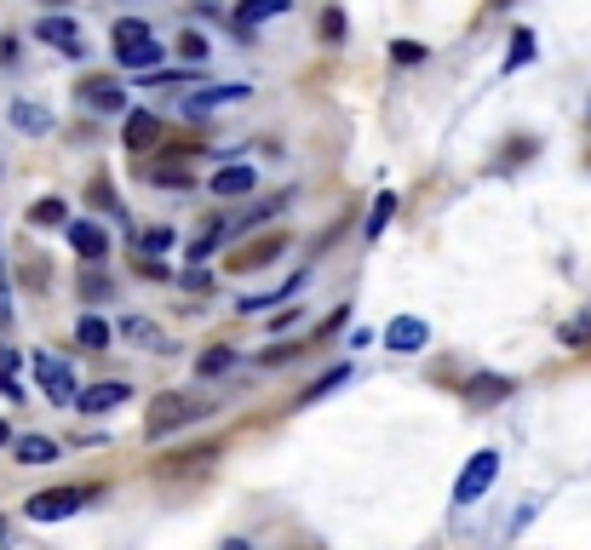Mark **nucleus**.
Here are the masks:
<instances>
[{
	"label": "nucleus",
	"instance_id": "bb28decb",
	"mask_svg": "<svg viewBox=\"0 0 591 550\" xmlns=\"http://www.w3.org/2000/svg\"><path fill=\"white\" fill-rule=\"evenodd\" d=\"M0 333H12V276H7V258H0Z\"/></svg>",
	"mask_w": 591,
	"mask_h": 550
},
{
	"label": "nucleus",
	"instance_id": "6e6552de",
	"mask_svg": "<svg viewBox=\"0 0 591 550\" xmlns=\"http://www.w3.org/2000/svg\"><path fill=\"white\" fill-rule=\"evenodd\" d=\"M64 235H70V247L87 258V264H104V258H110V235L98 230L92 218H70V223H64Z\"/></svg>",
	"mask_w": 591,
	"mask_h": 550
},
{
	"label": "nucleus",
	"instance_id": "dca6fc26",
	"mask_svg": "<svg viewBox=\"0 0 591 550\" xmlns=\"http://www.w3.org/2000/svg\"><path fill=\"white\" fill-rule=\"evenodd\" d=\"M12 453H17V464H52L58 459V442L52 436H17Z\"/></svg>",
	"mask_w": 591,
	"mask_h": 550
},
{
	"label": "nucleus",
	"instance_id": "c85d7f7f",
	"mask_svg": "<svg viewBox=\"0 0 591 550\" xmlns=\"http://www.w3.org/2000/svg\"><path fill=\"white\" fill-rule=\"evenodd\" d=\"M322 40H328V47H339V40H344V12L339 7L322 12Z\"/></svg>",
	"mask_w": 591,
	"mask_h": 550
},
{
	"label": "nucleus",
	"instance_id": "6ab92c4d",
	"mask_svg": "<svg viewBox=\"0 0 591 550\" xmlns=\"http://www.w3.org/2000/svg\"><path fill=\"white\" fill-rule=\"evenodd\" d=\"M230 367H236V350H230V344H213V350H201L196 373H201V379H224Z\"/></svg>",
	"mask_w": 591,
	"mask_h": 550
},
{
	"label": "nucleus",
	"instance_id": "2eb2a0df",
	"mask_svg": "<svg viewBox=\"0 0 591 550\" xmlns=\"http://www.w3.org/2000/svg\"><path fill=\"white\" fill-rule=\"evenodd\" d=\"M288 7H293V0H241V7H236V29H259L264 17H281Z\"/></svg>",
	"mask_w": 591,
	"mask_h": 550
},
{
	"label": "nucleus",
	"instance_id": "f03ea898",
	"mask_svg": "<svg viewBox=\"0 0 591 550\" xmlns=\"http://www.w3.org/2000/svg\"><path fill=\"white\" fill-rule=\"evenodd\" d=\"M92 494H98V487H47V494L24 499V516H29V522H64V516H75Z\"/></svg>",
	"mask_w": 591,
	"mask_h": 550
},
{
	"label": "nucleus",
	"instance_id": "2f4dec72",
	"mask_svg": "<svg viewBox=\"0 0 591 550\" xmlns=\"http://www.w3.org/2000/svg\"><path fill=\"white\" fill-rule=\"evenodd\" d=\"M155 190H190V178L178 167H167V172H155Z\"/></svg>",
	"mask_w": 591,
	"mask_h": 550
},
{
	"label": "nucleus",
	"instance_id": "4c0bfd02",
	"mask_svg": "<svg viewBox=\"0 0 591 550\" xmlns=\"http://www.w3.org/2000/svg\"><path fill=\"white\" fill-rule=\"evenodd\" d=\"M586 120H591V110H586Z\"/></svg>",
	"mask_w": 591,
	"mask_h": 550
},
{
	"label": "nucleus",
	"instance_id": "1a4fd4ad",
	"mask_svg": "<svg viewBox=\"0 0 591 550\" xmlns=\"http://www.w3.org/2000/svg\"><path fill=\"white\" fill-rule=\"evenodd\" d=\"M121 401H133V384H127V379L87 384V391L75 396V407H80V413H110V407H121Z\"/></svg>",
	"mask_w": 591,
	"mask_h": 550
},
{
	"label": "nucleus",
	"instance_id": "72a5a7b5",
	"mask_svg": "<svg viewBox=\"0 0 591 550\" xmlns=\"http://www.w3.org/2000/svg\"><path fill=\"white\" fill-rule=\"evenodd\" d=\"M0 64H17V35H0Z\"/></svg>",
	"mask_w": 591,
	"mask_h": 550
},
{
	"label": "nucleus",
	"instance_id": "c756f323",
	"mask_svg": "<svg viewBox=\"0 0 591 550\" xmlns=\"http://www.w3.org/2000/svg\"><path fill=\"white\" fill-rule=\"evenodd\" d=\"M224 235H230V223H208V235H201V241H196V247H190V258H208V253L218 247V241H224Z\"/></svg>",
	"mask_w": 591,
	"mask_h": 550
},
{
	"label": "nucleus",
	"instance_id": "20e7f679",
	"mask_svg": "<svg viewBox=\"0 0 591 550\" xmlns=\"http://www.w3.org/2000/svg\"><path fill=\"white\" fill-rule=\"evenodd\" d=\"M190 419H201V407L190 401V396H178V391H167V396H155L150 401V442H161L167 431H178V424H190Z\"/></svg>",
	"mask_w": 591,
	"mask_h": 550
},
{
	"label": "nucleus",
	"instance_id": "f704fd0d",
	"mask_svg": "<svg viewBox=\"0 0 591 550\" xmlns=\"http://www.w3.org/2000/svg\"><path fill=\"white\" fill-rule=\"evenodd\" d=\"M87 298H110V281L104 276H87Z\"/></svg>",
	"mask_w": 591,
	"mask_h": 550
},
{
	"label": "nucleus",
	"instance_id": "f257e3e1",
	"mask_svg": "<svg viewBox=\"0 0 591 550\" xmlns=\"http://www.w3.org/2000/svg\"><path fill=\"white\" fill-rule=\"evenodd\" d=\"M29 367H35V379H40V391H47V401L70 407V401L80 396V384H75V367H70L64 356H52V350H35V356H29Z\"/></svg>",
	"mask_w": 591,
	"mask_h": 550
},
{
	"label": "nucleus",
	"instance_id": "c9c22d12",
	"mask_svg": "<svg viewBox=\"0 0 591 550\" xmlns=\"http://www.w3.org/2000/svg\"><path fill=\"white\" fill-rule=\"evenodd\" d=\"M7 442H12V424H7V419H0V447H7Z\"/></svg>",
	"mask_w": 591,
	"mask_h": 550
},
{
	"label": "nucleus",
	"instance_id": "f8f14e48",
	"mask_svg": "<svg viewBox=\"0 0 591 550\" xmlns=\"http://www.w3.org/2000/svg\"><path fill=\"white\" fill-rule=\"evenodd\" d=\"M253 183H259V172H253V167H218L208 190H213V195H224V201H241V195H253Z\"/></svg>",
	"mask_w": 591,
	"mask_h": 550
},
{
	"label": "nucleus",
	"instance_id": "a878e982",
	"mask_svg": "<svg viewBox=\"0 0 591 550\" xmlns=\"http://www.w3.org/2000/svg\"><path fill=\"white\" fill-rule=\"evenodd\" d=\"M512 391V379H471V401H500Z\"/></svg>",
	"mask_w": 591,
	"mask_h": 550
},
{
	"label": "nucleus",
	"instance_id": "7ed1b4c3",
	"mask_svg": "<svg viewBox=\"0 0 591 550\" xmlns=\"http://www.w3.org/2000/svg\"><path fill=\"white\" fill-rule=\"evenodd\" d=\"M494 476H500V453H494V447L471 453V459H465V471H460V482H454V504H477L488 487H494Z\"/></svg>",
	"mask_w": 591,
	"mask_h": 550
},
{
	"label": "nucleus",
	"instance_id": "393cba45",
	"mask_svg": "<svg viewBox=\"0 0 591 550\" xmlns=\"http://www.w3.org/2000/svg\"><path fill=\"white\" fill-rule=\"evenodd\" d=\"M528 57H535V29H517L512 35V52H505V69H523Z\"/></svg>",
	"mask_w": 591,
	"mask_h": 550
},
{
	"label": "nucleus",
	"instance_id": "473e14b6",
	"mask_svg": "<svg viewBox=\"0 0 591 550\" xmlns=\"http://www.w3.org/2000/svg\"><path fill=\"white\" fill-rule=\"evenodd\" d=\"M17 367H24V356H17V350H7V344H0V379H17Z\"/></svg>",
	"mask_w": 591,
	"mask_h": 550
},
{
	"label": "nucleus",
	"instance_id": "4be33fe9",
	"mask_svg": "<svg viewBox=\"0 0 591 550\" xmlns=\"http://www.w3.org/2000/svg\"><path fill=\"white\" fill-rule=\"evenodd\" d=\"M144 40H155L144 17H121V24H115V52H127V47H144Z\"/></svg>",
	"mask_w": 591,
	"mask_h": 550
},
{
	"label": "nucleus",
	"instance_id": "cd10ccee",
	"mask_svg": "<svg viewBox=\"0 0 591 550\" xmlns=\"http://www.w3.org/2000/svg\"><path fill=\"white\" fill-rule=\"evenodd\" d=\"M178 52H185L190 64H201V57H208L213 47H208V35H196V29H185V35H178Z\"/></svg>",
	"mask_w": 591,
	"mask_h": 550
},
{
	"label": "nucleus",
	"instance_id": "5701e85b",
	"mask_svg": "<svg viewBox=\"0 0 591 550\" xmlns=\"http://www.w3.org/2000/svg\"><path fill=\"white\" fill-rule=\"evenodd\" d=\"M351 373H356L351 361H339V367H328V373H322V379L311 384V391H304V407H311V401H322V396H328V391H339V384L351 379Z\"/></svg>",
	"mask_w": 591,
	"mask_h": 550
},
{
	"label": "nucleus",
	"instance_id": "9d476101",
	"mask_svg": "<svg viewBox=\"0 0 591 550\" xmlns=\"http://www.w3.org/2000/svg\"><path fill=\"white\" fill-rule=\"evenodd\" d=\"M385 344H391L397 356H419L425 344H431V328H425L419 316H397L391 328H385Z\"/></svg>",
	"mask_w": 591,
	"mask_h": 550
},
{
	"label": "nucleus",
	"instance_id": "f3484780",
	"mask_svg": "<svg viewBox=\"0 0 591 550\" xmlns=\"http://www.w3.org/2000/svg\"><path fill=\"white\" fill-rule=\"evenodd\" d=\"M173 247H178V230H173V223H150V230L138 235V253H144V258H161V253H173Z\"/></svg>",
	"mask_w": 591,
	"mask_h": 550
},
{
	"label": "nucleus",
	"instance_id": "0eeeda50",
	"mask_svg": "<svg viewBox=\"0 0 591 550\" xmlns=\"http://www.w3.org/2000/svg\"><path fill=\"white\" fill-rule=\"evenodd\" d=\"M241 98H253L248 80H218V87H201L196 98H185V115H213L224 104H241Z\"/></svg>",
	"mask_w": 591,
	"mask_h": 550
},
{
	"label": "nucleus",
	"instance_id": "4468645a",
	"mask_svg": "<svg viewBox=\"0 0 591 550\" xmlns=\"http://www.w3.org/2000/svg\"><path fill=\"white\" fill-rule=\"evenodd\" d=\"M110 338H115V333H110V321H104V316H92V310H87V316L75 321V344H80V350H92V356H98V350H110Z\"/></svg>",
	"mask_w": 591,
	"mask_h": 550
},
{
	"label": "nucleus",
	"instance_id": "aec40b11",
	"mask_svg": "<svg viewBox=\"0 0 591 550\" xmlns=\"http://www.w3.org/2000/svg\"><path fill=\"white\" fill-rule=\"evenodd\" d=\"M161 52H167V47H155V40H144V47H127V52H115V64H121V69H144V75H150V69L161 64Z\"/></svg>",
	"mask_w": 591,
	"mask_h": 550
},
{
	"label": "nucleus",
	"instance_id": "e433bc0d",
	"mask_svg": "<svg viewBox=\"0 0 591 550\" xmlns=\"http://www.w3.org/2000/svg\"><path fill=\"white\" fill-rule=\"evenodd\" d=\"M224 550H253V545H248V539H230V545H224Z\"/></svg>",
	"mask_w": 591,
	"mask_h": 550
},
{
	"label": "nucleus",
	"instance_id": "9b49d317",
	"mask_svg": "<svg viewBox=\"0 0 591 550\" xmlns=\"http://www.w3.org/2000/svg\"><path fill=\"white\" fill-rule=\"evenodd\" d=\"M161 138V115H150V110H127V127H121V144L127 150H150Z\"/></svg>",
	"mask_w": 591,
	"mask_h": 550
},
{
	"label": "nucleus",
	"instance_id": "7c9ffc66",
	"mask_svg": "<svg viewBox=\"0 0 591 550\" xmlns=\"http://www.w3.org/2000/svg\"><path fill=\"white\" fill-rule=\"evenodd\" d=\"M391 57H397V64H419V57H425V47H419V40H397V47H391Z\"/></svg>",
	"mask_w": 591,
	"mask_h": 550
},
{
	"label": "nucleus",
	"instance_id": "39448f33",
	"mask_svg": "<svg viewBox=\"0 0 591 550\" xmlns=\"http://www.w3.org/2000/svg\"><path fill=\"white\" fill-rule=\"evenodd\" d=\"M80 104L98 110V115H127V87H121L115 75H92V80H80Z\"/></svg>",
	"mask_w": 591,
	"mask_h": 550
},
{
	"label": "nucleus",
	"instance_id": "b1692460",
	"mask_svg": "<svg viewBox=\"0 0 591 550\" xmlns=\"http://www.w3.org/2000/svg\"><path fill=\"white\" fill-rule=\"evenodd\" d=\"M29 223H47V230H52V223H70V207L58 195H47V201H35V207H29Z\"/></svg>",
	"mask_w": 591,
	"mask_h": 550
},
{
	"label": "nucleus",
	"instance_id": "a211bd4d",
	"mask_svg": "<svg viewBox=\"0 0 591 550\" xmlns=\"http://www.w3.org/2000/svg\"><path fill=\"white\" fill-rule=\"evenodd\" d=\"M397 218V190H379L374 195V207H368V230H362V235H368V241H379L385 235V223H391Z\"/></svg>",
	"mask_w": 591,
	"mask_h": 550
},
{
	"label": "nucleus",
	"instance_id": "412c9836",
	"mask_svg": "<svg viewBox=\"0 0 591 550\" xmlns=\"http://www.w3.org/2000/svg\"><path fill=\"white\" fill-rule=\"evenodd\" d=\"M121 333H127L133 344H144V350H167V338L150 328V316H127V321H121Z\"/></svg>",
	"mask_w": 591,
	"mask_h": 550
},
{
	"label": "nucleus",
	"instance_id": "ddd939ff",
	"mask_svg": "<svg viewBox=\"0 0 591 550\" xmlns=\"http://www.w3.org/2000/svg\"><path fill=\"white\" fill-rule=\"evenodd\" d=\"M7 120H12L17 132H29V138H47V132H52V110L29 104V98H17V104L7 110Z\"/></svg>",
	"mask_w": 591,
	"mask_h": 550
},
{
	"label": "nucleus",
	"instance_id": "423d86ee",
	"mask_svg": "<svg viewBox=\"0 0 591 550\" xmlns=\"http://www.w3.org/2000/svg\"><path fill=\"white\" fill-rule=\"evenodd\" d=\"M35 40H47V47L70 52V57L87 52V35H80V24H75V17H64V12H47V17H40V24H35Z\"/></svg>",
	"mask_w": 591,
	"mask_h": 550
}]
</instances>
